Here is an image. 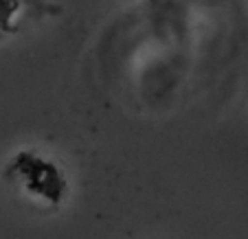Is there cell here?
Here are the masks:
<instances>
[{
	"instance_id": "cell-1",
	"label": "cell",
	"mask_w": 248,
	"mask_h": 239,
	"mask_svg": "<svg viewBox=\"0 0 248 239\" xmlns=\"http://www.w3.org/2000/svg\"><path fill=\"white\" fill-rule=\"evenodd\" d=\"M2 178L20 197L44 209H57L70 193L64 167L38 149L16 151L2 169Z\"/></svg>"
}]
</instances>
